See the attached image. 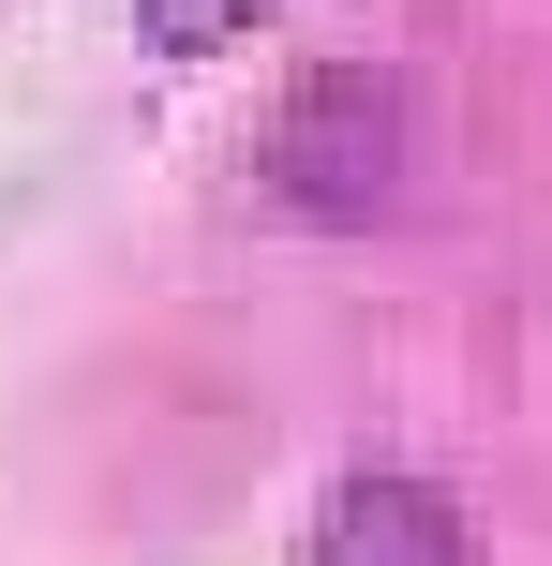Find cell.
<instances>
[{"instance_id": "obj_1", "label": "cell", "mask_w": 552, "mask_h": 566, "mask_svg": "<svg viewBox=\"0 0 552 566\" xmlns=\"http://www.w3.org/2000/svg\"><path fill=\"white\" fill-rule=\"evenodd\" d=\"M269 179L299 209H374L404 179V90L388 75H314L284 105V135H269Z\"/></svg>"}, {"instance_id": "obj_2", "label": "cell", "mask_w": 552, "mask_h": 566, "mask_svg": "<svg viewBox=\"0 0 552 566\" xmlns=\"http://www.w3.org/2000/svg\"><path fill=\"white\" fill-rule=\"evenodd\" d=\"M299 566H478V537H464V507H448L434 478L374 462V478L329 492V522L299 537Z\"/></svg>"}, {"instance_id": "obj_3", "label": "cell", "mask_w": 552, "mask_h": 566, "mask_svg": "<svg viewBox=\"0 0 552 566\" xmlns=\"http://www.w3.org/2000/svg\"><path fill=\"white\" fill-rule=\"evenodd\" d=\"M254 15H269V0H135V30H149L165 60H209V45H239Z\"/></svg>"}]
</instances>
